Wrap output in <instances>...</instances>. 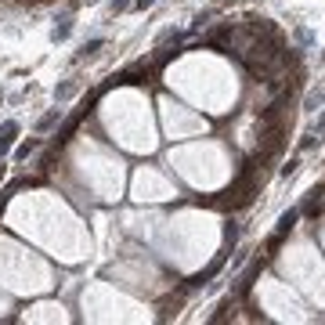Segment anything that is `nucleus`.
<instances>
[{
	"instance_id": "nucleus-1",
	"label": "nucleus",
	"mask_w": 325,
	"mask_h": 325,
	"mask_svg": "<svg viewBox=\"0 0 325 325\" xmlns=\"http://www.w3.org/2000/svg\"><path fill=\"white\" fill-rule=\"evenodd\" d=\"M15 134H18V123H4V137H0V155L11 148V141H15Z\"/></svg>"
},
{
	"instance_id": "nucleus-2",
	"label": "nucleus",
	"mask_w": 325,
	"mask_h": 325,
	"mask_svg": "<svg viewBox=\"0 0 325 325\" xmlns=\"http://www.w3.org/2000/svg\"><path fill=\"white\" fill-rule=\"evenodd\" d=\"M58 119H62V108H54V112H47V116L40 119V127H36V130H40V134H47V130L58 123Z\"/></svg>"
},
{
	"instance_id": "nucleus-3",
	"label": "nucleus",
	"mask_w": 325,
	"mask_h": 325,
	"mask_svg": "<svg viewBox=\"0 0 325 325\" xmlns=\"http://www.w3.org/2000/svg\"><path fill=\"white\" fill-rule=\"evenodd\" d=\"M69 33H72V22H69V18H62V25H54V33H51V36H54V40H65Z\"/></svg>"
},
{
	"instance_id": "nucleus-4",
	"label": "nucleus",
	"mask_w": 325,
	"mask_h": 325,
	"mask_svg": "<svg viewBox=\"0 0 325 325\" xmlns=\"http://www.w3.org/2000/svg\"><path fill=\"white\" fill-rule=\"evenodd\" d=\"M98 51H101V40H90V43H83L80 58H90V54H98Z\"/></svg>"
},
{
	"instance_id": "nucleus-5",
	"label": "nucleus",
	"mask_w": 325,
	"mask_h": 325,
	"mask_svg": "<svg viewBox=\"0 0 325 325\" xmlns=\"http://www.w3.org/2000/svg\"><path fill=\"white\" fill-rule=\"evenodd\" d=\"M33 148H36V141H25L22 148H18V159H25V155H29V152H33Z\"/></svg>"
},
{
	"instance_id": "nucleus-6",
	"label": "nucleus",
	"mask_w": 325,
	"mask_h": 325,
	"mask_svg": "<svg viewBox=\"0 0 325 325\" xmlns=\"http://www.w3.org/2000/svg\"><path fill=\"white\" fill-rule=\"evenodd\" d=\"M127 7V0H112V11H123Z\"/></svg>"
},
{
	"instance_id": "nucleus-7",
	"label": "nucleus",
	"mask_w": 325,
	"mask_h": 325,
	"mask_svg": "<svg viewBox=\"0 0 325 325\" xmlns=\"http://www.w3.org/2000/svg\"><path fill=\"white\" fill-rule=\"evenodd\" d=\"M155 4V0H137V7H152Z\"/></svg>"
}]
</instances>
